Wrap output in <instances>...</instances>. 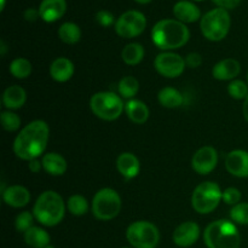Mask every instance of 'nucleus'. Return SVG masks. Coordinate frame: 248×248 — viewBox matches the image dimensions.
<instances>
[{
    "label": "nucleus",
    "instance_id": "c85d7f7f",
    "mask_svg": "<svg viewBox=\"0 0 248 248\" xmlns=\"http://www.w3.org/2000/svg\"><path fill=\"white\" fill-rule=\"evenodd\" d=\"M10 73L16 79H26L31 73V63L27 58L23 57L15 58L11 64H10Z\"/></svg>",
    "mask_w": 248,
    "mask_h": 248
},
{
    "label": "nucleus",
    "instance_id": "7ed1b4c3",
    "mask_svg": "<svg viewBox=\"0 0 248 248\" xmlns=\"http://www.w3.org/2000/svg\"><path fill=\"white\" fill-rule=\"evenodd\" d=\"M33 215L45 227L51 228L60 224L65 215V203L62 196L53 190L41 193L33 207Z\"/></svg>",
    "mask_w": 248,
    "mask_h": 248
},
{
    "label": "nucleus",
    "instance_id": "5701e85b",
    "mask_svg": "<svg viewBox=\"0 0 248 248\" xmlns=\"http://www.w3.org/2000/svg\"><path fill=\"white\" fill-rule=\"evenodd\" d=\"M125 111L128 119L137 125L147 123L150 115L147 104L140 99H130V101L126 102Z\"/></svg>",
    "mask_w": 248,
    "mask_h": 248
},
{
    "label": "nucleus",
    "instance_id": "58836bf2",
    "mask_svg": "<svg viewBox=\"0 0 248 248\" xmlns=\"http://www.w3.org/2000/svg\"><path fill=\"white\" fill-rule=\"evenodd\" d=\"M39 17H40V12H39V10L33 9V7L27 9L26 11H24V18H26V21L35 22Z\"/></svg>",
    "mask_w": 248,
    "mask_h": 248
},
{
    "label": "nucleus",
    "instance_id": "72a5a7b5",
    "mask_svg": "<svg viewBox=\"0 0 248 248\" xmlns=\"http://www.w3.org/2000/svg\"><path fill=\"white\" fill-rule=\"evenodd\" d=\"M34 215L33 213L28 212V211H24V212L19 213L18 216L15 219V228L18 232H26L27 230L31 229L33 227L34 223Z\"/></svg>",
    "mask_w": 248,
    "mask_h": 248
},
{
    "label": "nucleus",
    "instance_id": "aec40b11",
    "mask_svg": "<svg viewBox=\"0 0 248 248\" xmlns=\"http://www.w3.org/2000/svg\"><path fill=\"white\" fill-rule=\"evenodd\" d=\"M173 14L176 18L183 23H193L201 17L200 9L188 0H181L174 4Z\"/></svg>",
    "mask_w": 248,
    "mask_h": 248
},
{
    "label": "nucleus",
    "instance_id": "a19ab883",
    "mask_svg": "<svg viewBox=\"0 0 248 248\" xmlns=\"http://www.w3.org/2000/svg\"><path fill=\"white\" fill-rule=\"evenodd\" d=\"M242 113H244L245 119H246L247 123H248V96H247V98L244 101V106H242Z\"/></svg>",
    "mask_w": 248,
    "mask_h": 248
},
{
    "label": "nucleus",
    "instance_id": "1a4fd4ad",
    "mask_svg": "<svg viewBox=\"0 0 248 248\" xmlns=\"http://www.w3.org/2000/svg\"><path fill=\"white\" fill-rule=\"evenodd\" d=\"M126 239L135 248H155L160 241V232L153 223L138 220L128 225Z\"/></svg>",
    "mask_w": 248,
    "mask_h": 248
},
{
    "label": "nucleus",
    "instance_id": "ddd939ff",
    "mask_svg": "<svg viewBox=\"0 0 248 248\" xmlns=\"http://www.w3.org/2000/svg\"><path fill=\"white\" fill-rule=\"evenodd\" d=\"M200 232L201 230L198 223L189 220V222L182 223L174 229L172 239L178 247L186 248L196 244L200 237Z\"/></svg>",
    "mask_w": 248,
    "mask_h": 248
},
{
    "label": "nucleus",
    "instance_id": "bb28decb",
    "mask_svg": "<svg viewBox=\"0 0 248 248\" xmlns=\"http://www.w3.org/2000/svg\"><path fill=\"white\" fill-rule=\"evenodd\" d=\"M58 36L63 43L68 44V45H74V44L79 43L81 39V31L78 24L73 23V22H65L58 28Z\"/></svg>",
    "mask_w": 248,
    "mask_h": 248
},
{
    "label": "nucleus",
    "instance_id": "e433bc0d",
    "mask_svg": "<svg viewBox=\"0 0 248 248\" xmlns=\"http://www.w3.org/2000/svg\"><path fill=\"white\" fill-rule=\"evenodd\" d=\"M186 67L189 68H199L202 64V56L198 52H191L189 55H186Z\"/></svg>",
    "mask_w": 248,
    "mask_h": 248
},
{
    "label": "nucleus",
    "instance_id": "c9c22d12",
    "mask_svg": "<svg viewBox=\"0 0 248 248\" xmlns=\"http://www.w3.org/2000/svg\"><path fill=\"white\" fill-rule=\"evenodd\" d=\"M96 21L101 24L102 27H110L114 23L115 18H114L113 14L107 10H101L96 14Z\"/></svg>",
    "mask_w": 248,
    "mask_h": 248
},
{
    "label": "nucleus",
    "instance_id": "20e7f679",
    "mask_svg": "<svg viewBox=\"0 0 248 248\" xmlns=\"http://www.w3.org/2000/svg\"><path fill=\"white\" fill-rule=\"evenodd\" d=\"M207 248H240L241 236L236 225L227 219H218L207 225L203 232Z\"/></svg>",
    "mask_w": 248,
    "mask_h": 248
},
{
    "label": "nucleus",
    "instance_id": "dca6fc26",
    "mask_svg": "<svg viewBox=\"0 0 248 248\" xmlns=\"http://www.w3.org/2000/svg\"><path fill=\"white\" fill-rule=\"evenodd\" d=\"M67 11L65 0H43L39 6L40 18L47 23H52L60 19Z\"/></svg>",
    "mask_w": 248,
    "mask_h": 248
},
{
    "label": "nucleus",
    "instance_id": "37998d69",
    "mask_svg": "<svg viewBox=\"0 0 248 248\" xmlns=\"http://www.w3.org/2000/svg\"><path fill=\"white\" fill-rule=\"evenodd\" d=\"M137 2H140V4H148V2H150L152 0H136Z\"/></svg>",
    "mask_w": 248,
    "mask_h": 248
},
{
    "label": "nucleus",
    "instance_id": "09e8293b",
    "mask_svg": "<svg viewBox=\"0 0 248 248\" xmlns=\"http://www.w3.org/2000/svg\"><path fill=\"white\" fill-rule=\"evenodd\" d=\"M123 248H135V247H123Z\"/></svg>",
    "mask_w": 248,
    "mask_h": 248
},
{
    "label": "nucleus",
    "instance_id": "4be33fe9",
    "mask_svg": "<svg viewBox=\"0 0 248 248\" xmlns=\"http://www.w3.org/2000/svg\"><path fill=\"white\" fill-rule=\"evenodd\" d=\"M43 169L51 176H63L68 169L67 160L58 153H47L41 160Z\"/></svg>",
    "mask_w": 248,
    "mask_h": 248
},
{
    "label": "nucleus",
    "instance_id": "a18cd8bd",
    "mask_svg": "<svg viewBox=\"0 0 248 248\" xmlns=\"http://www.w3.org/2000/svg\"><path fill=\"white\" fill-rule=\"evenodd\" d=\"M44 248H55V247L51 246V245H48V246H46V247H44Z\"/></svg>",
    "mask_w": 248,
    "mask_h": 248
},
{
    "label": "nucleus",
    "instance_id": "a878e982",
    "mask_svg": "<svg viewBox=\"0 0 248 248\" xmlns=\"http://www.w3.org/2000/svg\"><path fill=\"white\" fill-rule=\"evenodd\" d=\"M144 47L138 43H131L123 48L121 58L128 65H137L144 58Z\"/></svg>",
    "mask_w": 248,
    "mask_h": 248
},
{
    "label": "nucleus",
    "instance_id": "cd10ccee",
    "mask_svg": "<svg viewBox=\"0 0 248 248\" xmlns=\"http://www.w3.org/2000/svg\"><path fill=\"white\" fill-rule=\"evenodd\" d=\"M140 90V82L136 78L133 77H124L123 79L119 81L118 91L123 98L126 99H133V97L138 93Z\"/></svg>",
    "mask_w": 248,
    "mask_h": 248
},
{
    "label": "nucleus",
    "instance_id": "a211bd4d",
    "mask_svg": "<svg viewBox=\"0 0 248 248\" xmlns=\"http://www.w3.org/2000/svg\"><path fill=\"white\" fill-rule=\"evenodd\" d=\"M241 72V64L234 58H225L213 67L212 75L219 81L234 80Z\"/></svg>",
    "mask_w": 248,
    "mask_h": 248
},
{
    "label": "nucleus",
    "instance_id": "412c9836",
    "mask_svg": "<svg viewBox=\"0 0 248 248\" xmlns=\"http://www.w3.org/2000/svg\"><path fill=\"white\" fill-rule=\"evenodd\" d=\"M27 101V92L18 85L9 86L2 93V103L9 110H16L22 108Z\"/></svg>",
    "mask_w": 248,
    "mask_h": 248
},
{
    "label": "nucleus",
    "instance_id": "79ce46f5",
    "mask_svg": "<svg viewBox=\"0 0 248 248\" xmlns=\"http://www.w3.org/2000/svg\"><path fill=\"white\" fill-rule=\"evenodd\" d=\"M0 46H1V48H0V53H1V56H4L5 53H6V45H5L4 40L0 41Z\"/></svg>",
    "mask_w": 248,
    "mask_h": 248
},
{
    "label": "nucleus",
    "instance_id": "7c9ffc66",
    "mask_svg": "<svg viewBox=\"0 0 248 248\" xmlns=\"http://www.w3.org/2000/svg\"><path fill=\"white\" fill-rule=\"evenodd\" d=\"M1 126L7 132H15L21 127V119L16 113H12L11 110L2 111L0 115Z\"/></svg>",
    "mask_w": 248,
    "mask_h": 248
},
{
    "label": "nucleus",
    "instance_id": "49530a36",
    "mask_svg": "<svg viewBox=\"0 0 248 248\" xmlns=\"http://www.w3.org/2000/svg\"><path fill=\"white\" fill-rule=\"evenodd\" d=\"M246 78H247V85H248V72H247V77Z\"/></svg>",
    "mask_w": 248,
    "mask_h": 248
},
{
    "label": "nucleus",
    "instance_id": "4468645a",
    "mask_svg": "<svg viewBox=\"0 0 248 248\" xmlns=\"http://www.w3.org/2000/svg\"><path fill=\"white\" fill-rule=\"evenodd\" d=\"M225 169L237 178H248V152L236 149L225 157Z\"/></svg>",
    "mask_w": 248,
    "mask_h": 248
},
{
    "label": "nucleus",
    "instance_id": "2eb2a0df",
    "mask_svg": "<svg viewBox=\"0 0 248 248\" xmlns=\"http://www.w3.org/2000/svg\"><path fill=\"white\" fill-rule=\"evenodd\" d=\"M116 169L126 181H131L140 173V160L132 153H121L116 159Z\"/></svg>",
    "mask_w": 248,
    "mask_h": 248
},
{
    "label": "nucleus",
    "instance_id": "ea45409f",
    "mask_svg": "<svg viewBox=\"0 0 248 248\" xmlns=\"http://www.w3.org/2000/svg\"><path fill=\"white\" fill-rule=\"evenodd\" d=\"M28 162H29L28 164L29 170H31L33 173H38V172L41 170V167H43V164H41V161H39L38 159H33Z\"/></svg>",
    "mask_w": 248,
    "mask_h": 248
},
{
    "label": "nucleus",
    "instance_id": "b1692460",
    "mask_svg": "<svg viewBox=\"0 0 248 248\" xmlns=\"http://www.w3.org/2000/svg\"><path fill=\"white\" fill-rule=\"evenodd\" d=\"M157 99H159L160 104L165 108L174 109L179 108L184 102V96L173 87H164L160 90L159 94H157Z\"/></svg>",
    "mask_w": 248,
    "mask_h": 248
},
{
    "label": "nucleus",
    "instance_id": "f704fd0d",
    "mask_svg": "<svg viewBox=\"0 0 248 248\" xmlns=\"http://www.w3.org/2000/svg\"><path fill=\"white\" fill-rule=\"evenodd\" d=\"M241 191L237 188H227L224 191H223V201H224L227 205L235 206L237 203H240L241 201Z\"/></svg>",
    "mask_w": 248,
    "mask_h": 248
},
{
    "label": "nucleus",
    "instance_id": "0eeeda50",
    "mask_svg": "<svg viewBox=\"0 0 248 248\" xmlns=\"http://www.w3.org/2000/svg\"><path fill=\"white\" fill-rule=\"evenodd\" d=\"M223 199V191L215 182L200 183L193 191L191 206L200 215H208L218 207Z\"/></svg>",
    "mask_w": 248,
    "mask_h": 248
},
{
    "label": "nucleus",
    "instance_id": "9b49d317",
    "mask_svg": "<svg viewBox=\"0 0 248 248\" xmlns=\"http://www.w3.org/2000/svg\"><path fill=\"white\" fill-rule=\"evenodd\" d=\"M154 67L160 75L169 79L181 77L186 69V60L181 55L174 52H161L154 61Z\"/></svg>",
    "mask_w": 248,
    "mask_h": 248
},
{
    "label": "nucleus",
    "instance_id": "f3484780",
    "mask_svg": "<svg viewBox=\"0 0 248 248\" xmlns=\"http://www.w3.org/2000/svg\"><path fill=\"white\" fill-rule=\"evenodd\" d=\"M2 200L7 206H11L14 208H21L29 203L31 193L28 189L22 186H7L2 191Z\"/></svg>",
    "mask_w": 248,
    "mask_h": 248
},
{
    "label": "nucleus",
    "instance_id": "f257e3e1",
    "mask_svg": "<svg viewBox=\"0 0 248 248\" xmlns=\"http://www.w3.org/2000/svg\"><path fill=\"white\" fill-rule=\"evenodd\" d=\"M50 137V128L44 120H34L24 126L14 140V153L26 161L44 154Z\"/></svg>",
    "mask_w": 248,
    "mask_h": 248
},
{
    "label": "nucleus",
    "instance_id": "de8ad7c7",
    "mask_svg": "<svg viewBox=\"0 0 248 248\" xmlns=\"http://www.w3.org/2000/svg\"><path fill=\"white\" fill-rule=\"evenodd\" d=\"M194 1H202V0H194Z\"/></svg>",
    "mask_w": 248,
    "mask_h": 248
},
{
    "label": "nucleus",
    "instance_id": "6ab92c4d",
    "mask_svg": "<svg viewBox=\"0 0 248 248\" xmlns=\"http://www.w3.org/2000/svg\"><path fill=\"white\" fill-rule=\"evenodd\" d=\"M75 68L72 61L67 57H58L51 63L50 75L55 81L67 82L74 75Z\"/></svg>",
    "mask_w": 248,
    "mask_h": 248
},
{
    "label": "nucleus",
    "instance_id": "473e14b6",
    "mask_svg": "<svg viewBox=\"0 0 248 248\" xmlns=\"http://www.w3.org/2000/svg\"><path fill=\"white\" fill-rule=\"evenodd\" d=\"M232 222L241 225H248V202H240L230 210Z\"/></svg>",
    "mask_w": 248,
    "mask_h": 248
},
{
    "label": "nucleus",
    "instance_id": "2f4dec72",
    "mask_svg": "<svg viewBox=\"0 0 248 248\" xmlns=\"http://www.w3.org/2000/svg\"><path fill=\"white\" fill-rule=\"evenodd\" d=\"M228 93L234 99H246L248 96V85L242 80H232L228 85Z\"/></svg>",
    "mask_w": 248,
    "mask_h": 248
},
{
    "label": "nucleus",
    "instance_id": "39448f33",
    "mask_svg": "<svg viewBox=\"0 0 248 248\" xmlns=\"http://www.w3.org/2000/svg\"><path fill=\"white\" fill-rule=\"evenodd\" d=\"M90 108L97 118L104 121H114L120 118L125 110V104L121 97L114 92L101 91L91 97Z\"/></svg>",
    "mask_w": 248,
    "mask_h": 248
},
{
    "label": "nucleus",
    "instance_id": "9d476101",
    "mask_svg": "<svg viewBox=\"0 0 248 248\" xmlns=\"http://www.w3.org/2000/svg\"><path fill=\"white\" fill-rule=\"evenodd\" d=\"M147 27V18L137 10H128L124 12L115 22V31L119 36L132 39L140 35Z\"/></svg>",
    "mask_w": 248,
    "mask_h": 248
},
{
    "label": "nucleus",
    "instance_id": "4c0bfd02",
    "mask_svg": "<svg viewBox=\"0 0 248 248\" xmlns=\"http://www.w3.org/2000/svg\"><path fill=\"white\" fill-rule=\"evenodd\" d=\"M218 7H222V9H235L240 5L241 0H212Z\"/></svg>",
    "mask_w": 248,
    "mask_h": 248
},
{
    "label": "nucleus",
    "instance_id": "423d86ee",
    "mask_svg": "<svg viewBox=\"0 0 248 248\" xmlns=\"http://www.w3.org/2000/svg\"><path fill=\"white\" fill-rule=\"evenodd\" d=\"M232 24L229 12L222 7H217L207 14H205L201 18L200 28L207 40L220 41L228 35Z\"/></svg>",
    "mask_w": 248,
    "mask_h": 248
},
{
    "label": "nucleus",
    "instance_id": "6e6552de",
    "mask_svg": "<svg viewBox=\"0 0 248 248\" xmlns=\"http://www.w3.org/2000/svg\"><path fill=\"white\" fill-rule=\"evenodd\" d=\"M121 211V198L116 190L103 188L97 191L92 200V213L99 220H111Z\"/></svg>",
    "mask_w": 248,
    "mask_h": 248
},
{
    "label": "nucleus",
    "instance_id": "c756f323",
    "mask_svg": "<svg viewBox=\"0 0 248 248\" xmlns=\"http://www.w3.org/2000/svg\"><path fill=\"white\" fill-rule=\"evenodd\" d=\"M68 211L75 217H81L89 211V202L82 195H72L68 199Z\"/></svg>",
    "mask_w": 248,
    "mask_h": 248
},
{
    "label": "nucleus",
    "instance_id": "f03ea898",
    "mask_svg": "<svg viewBox=\"0 0 248 248\" xmlns=\"http://www.w3.org/2000/svg\"><path fill=\"white\" fill-rule=\"evenodd\" d=\"M190 38V31L186 23L178 19H161L152 29V40L160 50L170 51L181 48Z\"/></svg>",
    "mask_w": 248,
    "mask_h": 248
},
{
    "label": "nucleus",
    "instance_id": "f8f14e48",
    "mask_svg": "<svg viewBox=\"0 0 248 248\" xmlns=\"http://www.w3.org/2000/svg\"><path fill=\"white\" fill-rule=\"evenodd\" d=\"M217 164L218 153L215 148L210 145L200 148L191 159V167L196 173L201 176L210 174L217 167Z\"/></svg>",
    "mask_w": 248,
    "mask_h": 248
},
{
    "label": "nucleus",
    "instance_id": "393cba45",
    "mask_svg": "<svg viewBox=\"0 0 248 248\" xmlns=\"http://www.w3.org/2000/svg\"><path fill=\"white\" fill-rule=\"evenodd\" d=\"M24 241L33 248H44L50 245V235L43 228L31 227L24 232Z\"/></svg>",
    "mask_w": 248,
    "mask_h": 248
},
{
    "label": "nucleus",
    "instance_id": "c03bdc74",
    "mask_svg": "<svg viewBox=\"0 0 248 248\" xmlns=\"http://www.w3.org/2000/svg\"><path fill=\"white\" fill-rule=\"evenodd\" d=\"M4 6H5V0H1V10H4Z\"/></svg>",
    "mask_w": 248,
    "mask_h": 248
}]
</instances>
